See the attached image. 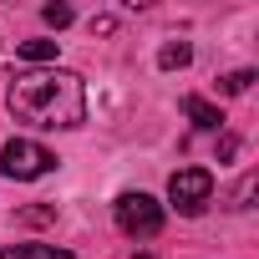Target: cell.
I'll return each instance as SVG.
<instances>
[{"label":"cell","mask_w":259,"mask_h":259,"mask_svg":"<svg viewBox=\"0 0 259 259\" xmlns=\"http://www.w3.org/2000/svg\"><path fill=\"white\" fill-rule=\"evenodd\" d=\"M6 107L16 122H31V127H81L87 87L76 71H21L11 76Z\"/></svg>","instance_id":"1"},{"label":"cell","mask_w":259,"mask_h":259,"mask_svg":"<svg viewBox=\"0 0 259 259\" xmlns=\"http://www.w3.org/2000/svg\"><path fill=\"white\" fill-rule=\"evenodd\" d=\"M112 213H117V229L133 234V239H153L163 229V203L153 193H122L112 203Z\"/></svg>","instance_id":"2"},{"label":"cell","mask_w":259,"mask_h":259,"mask_svg":"<svg viewBox=\"0 0 259 259\" xmlns=\"http://www.w3.org/2000/svg\"><path fill=\"white\" fill-rule=\"evenodd\" d=\"M51 168H56V158H51L41 143H31V138H16V143L0 148V178H21V183H31V178H46Z\"/></svg>","instance_id":"3"},{"label":"cell","mask_w":259,"mask_h":259,"mask_svg":"<svg viewBox=\"0 0 259 259\" xmlns=\"http://www.w3.org/2000/svg\"><path fill=\"white\" fill-rule=\"evenodd\" d=\"M168 198H173V208L178 213H203L208 208V198H213V173L208 168H178L173 178H168Z\"/></svg>","instance_id":"4"},{"label":"cell","mask_w":259,"mask_h":259,"mask_svg":"<svg viewBox=\"0 0 259 259\" xmlns=\"http://www.w3.org/2000/svg\"><path fill=\"white\" fill-rule=\"evenodd\" d=\"M183 112H188L193 127H203V133H219V127H224V112L213 102H203V97H183Z\"/></svg>","instance_id":"5"},{"label":"cell","mask_w":259,"mask_h":259,"mask_svg":"<svg viewBox=\"0 0 259 259\" xmlns=\"http://www.w3.org/2000/svg\"><path fill=\"white\" fill-rule=\"evenodd\" d=\"M0 259H71V254L56 249V244H6Z\"/></svg>","instance_id":"6"},{"label":"cell","mask_w":259,"mask_h":259,"mask_svg":"<svg viewBox=\"0 0 259 259\" xmlns=\"http://www.w3.org/2000/svg\"><path fill=\"white\" fill-rule=\"evenodd\" d=\"M188 61H193V46H188V41H168V46L158 51V66H163V71H178V66H188Z\"/></svg>","instance_id":"7"},{"label":"cell","mask_w":259,"mask_h":259,"mask_svg":"<svg viewBox=\"0 0 259 259\" xmlns=\"http://www.w3.org/2000/svg\"><path fill=\"white\" fill-rule=\"evenodd\" d=\"M26 61H56V41H21Z\"/></svg>","instance_id":"8"},{"label":"cell","mask_w":259,"mask_h":259,"mask_svg":"<svg viewBox=\"0 0 259 259\" xmlns=\"http://www.w3.org/2000/svg\"><path fill=\"white\" fill-rule=\"evenodd\" d=\"M41 16H46V26H56V31H61V26H71V6H46Z\"/></svg>","instance_id":"9"},{"label":"cell","mask_w":259,"mask_h":259,"mask_svg":"<svg viewBox=\"0 0 259 259\" xmlns=\"http://www.w3.org/2000/svg\"><path fill=\"white\" fill-rule=\"evenodd\" d=\"M249 81H254V71H234V76H224L219 87H224V92L234 97V92H249Z\"/></svg>","instance_id":"10"}]
</instances>
